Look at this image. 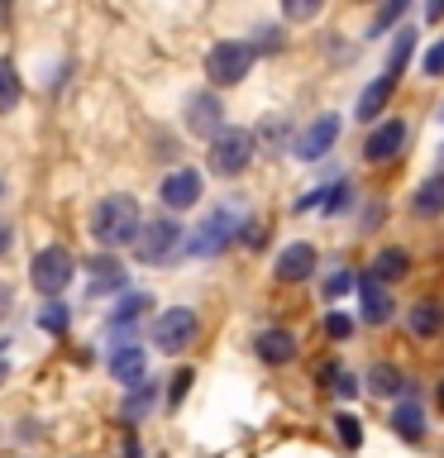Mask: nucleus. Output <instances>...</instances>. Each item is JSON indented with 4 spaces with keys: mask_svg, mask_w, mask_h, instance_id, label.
<instances>
[{
    "mask_svg": "<svg viewBox=\"0 0 444 458\" xmlns=\"http://www.w3.org/2000/svg\"><path fill=\"white\" fill-rule=\"evenodd\" d=\"M143 234V215H139V200L129 191H110L100 196L91 206V239L100 243V249H134Z\"/></svg>",
    "mask_w": 444,
    "mask_h": 458,
    "instance_id": "nucleus-1",
    "label": "nucleus"
},
{
    "mask_svg": "<svg viewBox=\"0 0 444 458\" xmlns=\"http://www.w3.org/2000/svg\"><path fill=\"white\" fill-rule=\"evenodd\" d=\"M253 57H258V48H253L249 38H220V43H210V53H206V81L210 86H239L253 72Z\"/></svg>",
    "mask_w": 444,
    "mask_h": 458,
    "instance_id": "nucleus-2",
    "label": "nucleus"
},
{
    "mask_svg": "<svg viewBox=\"0 0 444 458\" xmlns=\"http://www.w3.org/2000/svg\"><path fill=\"white\" fill-rule=\"evenodd\" d=\"M72 277H77V258H72L63 243H48V249H38L34 263H29V282H34V292L48 296V301L63 296Z\"/></svg>",
    "mask_w": 444,
    "mask_h": 458,
    "instance_id": "nucleus-3",
    "label": "nucleus"
},
{
    "mask_svg": "<svg viewBox=\"0 0 444 458\" xmlns=\"http://www.w3.org/2000/svg\"><path fill=\"white\" fill-rule=\"evenodd\" d=\"M235 239H243V220L235 210H210L206 225H196V234L186 239V253L192 258H220Z\"/></svg>",
    "mask_w": 444,
    "mask_h": 458,
    "instance_id": "nucleus-4",
    "label": "nucleus"
},
{
    "mask_svg": "<svg viewBox=\"0 0 444 458\" xmlns=\"http://www.w3.org/2000/svg\"><path fill=\"white\" fill-rule=\"evenodd\" d=\"M253 148H258V139L249 134V129H220V134L210 139V172L215 177H239L243 167L253 163Z\"/></svg>",
    "mask_w": 444,
    "mask_h": 458,
    "instance_id": "nucleus-5",
    "label": "nucleus"
},
{
    "mask_svg": "<svg viewBox=\"0 0 444 458\" xmlns=\"http://www.w3.org/2000/svg\"><path fill=\"white\" fill-rule=\"evenodd\" d=\"M196 335H201V320H196V310H186V306H167L153 320V349L158 353H186L196 344Z\"/></svg>",
    "mask_w": 444,
    "mask_h": 458,
    "instance_id": "nucleus-6",
    "label": "nucleus"
},
{
    "mask_svg": "<svg viewBox=\"0 0 444 458\" xmlns=\"http://www.w3.org/2000/svg\"><path fill=\"white\" fill-rule=\"evenodd\" d=\"M177 249H186V229L163 215V220H149V225H143V234H139V243H134V258H139V263H149V267H158V263H167Z\"/></svg>",
    "mask_w": 444,
    "mask_h": 458,
    "instance_id": "nucleus-7",
    "label": "nucleus"
},
{
    "mask_svg": "<svg viewBox=\"0 0 444 458\" xmlns=\"http://www.w3.org/2000/svg\"><path fill=\"white\" fill-rule=\"evenodd\" d=\"M186 129H192L196 139H206V134L215 139L220 129H229L220 96H215V91H192V96H186Z\"/></svg>",
    "mask_w": 444,
    "mask_h": 458,
    "instance_id": "nucleus-8",
    "label": "nucleus"
},
{
    "mask_svg": "<svg viewBox=\"0 0 444 458\" xmlns=\"http://www.w3.org/2000/svg\"><path fill=\"white\" fill-rule=\"evenodd\" d=\"M335 139H339V114H320V120H311L306 129L296 134V157L301 163H320V157L335 148Z\"/></svg>",
    "mask_w": 444,
    "mask_h": 458,
    "instance_id": "nucleus-9",
    "label": "nucleus"
},
{
    "mask_svg": "<svg viewBox=\"0 0 444 458\" xmlns=\"http://www.w3.org/2000/svg\"><path fill=\"white\" fill-rule=\"evenodd\" d=\"M158 200H163L167 210H192L201 200V172H192V167L167 172L163 186H158Z\"/></svg>",
    "mask_w": 444,
    "mask_h": 458,
    "instance_id": "nucleus-10",
    "label": "nucleus"
},
{
    "mask_svg": "<svg viewBox=\"0 0 444 458\" xmlns=\"http://www.w3.org/2000/svg\"><path fill=\"white\" fill-rule=\"evenodd\" d=\"M315 263H320V258H315V249H311L306 239H296V243H286V249L278 253L272 277H278V282H306L311 272H315Z\"/></svg>",
    "mask_w": 444,
    "mask_h": 458,
    "instance_id": "nucleus-11",
    "label": "nucleus"
},
{
    "mask_svg": "<svg viewBox=\"0 0 444 458\" xmlns=\"http://www.w3.org/2000/svg\"><path fill=\"white\" fill-rule=\"evenodd\" d=\"M401 143H406V120H387V124H378L372 134L363 139V157L368 163H392V157L401 153Z\"/></svg>",
    "mask_w": 444,
    "mask_h": 458,
    "instance_id": "nucleus-12",
    "label": "nucleus"
},
{
    "mask_svg": "<svg viewBox=\"0 0 444 458\" xmlns=\"http://www.w3.org/2000/svg\"><path fill=\"white\" fill-rule=\"evenodd\" d=\"M354 292H358V315H363V325H387V320H392V296H387L382 282H372L363 272Z\"/></svg>",
    "mask_w": 444,
    "mask_h": 458,
    "instance_id": "nucleus-13",
    "label": "nucleus"
},
{
    "mask_svg": "<svg viewBox=\"0 0 444 458\" xmlns=\"http://www.w3.org/2000/svg\"><path fill=\"white\" fill-rule=\"evenodd\" d=\"M143 368H149V353L139 349V344H115L110 353V377L120 386H143L149 377H143Z\"/></svg>",
    "mask_w": 444,
    "mask_h": 458,
    "instance_id": "nucleus-14",
    "label": "nucleus"
},
{
    "mask_svg": "<svg viewBox=\"0 0 444 458\" xmlns=\"http://www.w3.org/2000/svg\"><path fill=\"white\" fill-rule=\"evenodd\" d=\"M253 353L263 358L268 368H282V363H292L301 349H296V335H292V329H263V335L253 339Z\"/></svg>",
    "mask_w": 444,
    "mask_h": 458,
    "instance_id": "nucleus-15",
    "label": "nucleus"
},
{
    "mask_svg": "<svg viewBox=\"0 0 444 458\" xmlns=\"http://www.w3.org/2000/svg\"><path fill=\"white\" fill-rule=\"evenodd\" d=\"M392 91H397V77H382L378 81H368L363 91H358V106H354V114H358V124H372L378 114L387 110V100H392Z\"/></svg>",
    "mask_w": 444,
    "mask_h": 458,
    "instance_id": "nucleus-16",
    "label": "nucleus"
},
{
    "mask_svg": "<svg viewBox=\"0 0 444 458\" xmlns=\"http://www.w3.org/2000/svg\"><path fill=\"white\" fill-rule=\"evenodd\" d=\"M440 210H444V172H430L411 196V215L415 220H435Z\"/></svg>",
    "mask_w": 444,
    "mask_h": 458,
    "instance_id": "nucleus-17",
    "label": "nucleus"
},
{
    "mask_svg": "<svg viewBox=\"0 0 444 458\" xmlns=\"http://www.w3.org/2000/svg\"><path fill=\"white\" fill-rule=\"evenodd\" d=\"M387 425H392V435L406 439V444H421V439H425V411L415 406V401H397V406H392V420H387Z\"/></svg>",
    "mask_w": 444,
    "mask_h": 458,
    "instance_id": "nucleus-18",
    "label": "nucleus"
},
{
    "mask_svg": "<svg viewBox=\"0 0 444 458\" xmlns=\"http://www.w3.org/2000/svg\"><path fill=\"white\" fill-rule=\"evenodd\" d=\"M411 335L415 339H435V335H444V306L440 301H415L411 306Z\"/></svg>",
    "mask_w": 444,
    "mask_h": 458,
    "instance_id": "nucleus-19",
    "label": "nucleus"
},
{
    "mask_svg": "<svg viewBox=\"0 0 444 458\" xmlns=\"http://www.w3.org/2000/svg\"><path fill=\"white\" fill-rule=\"evenodd\" d=\"M406 272H411V253H406V249H382L378 258H372L368 277L387 286V282H401V277H406Z\"/></svg>",
    "mask_w": 444,
    "mask_h": 458,
    "instance_id": "nucleus-20",
    "label": "nucleus"
},
{
    "mask_svg": "<svg viewBox=\"0 0 444 458\" xmlns=\"http://www.w3.org/2000/svg\"><path fill=\"white\" fill-rule=\"evenodd\" d=\"M129 277H124V267L115 263V258H96L91 263V282H86V296H106V292H115V286H124Z\"/></svg>",
    "mask_w": 444,
    "mask_h": 458,
    "instance_id": "nucleus-21",
    "label": "nucleus"
},
{
    "mask_svg": "<svg viewBox=\"0 0 444 458\" xmlns=\"http://www.w3.org/2000/svg\"><path fill=\"white\" fill-rule=\"evenodd\" d=\"M24 100V81H20V67L14 57H0V114H10L14 106Z\"/></svg>",
    "mask_w": 444,
    "mask_h": 458,
    "instance_id": "nucleus-22",
    "label": "nucleus"
},
{
    "mask_svg": "<svg viewBox=\"0 0 444 458\" xmlns=\"http://www.w3.org/2000/svg\"><path fill=\"white\" fill-rule=\"evenodd\" d=\"M368 386H372L378 396H401V392H406V377H401L392 363H372V368H368Z\"/></svg>",
    "mask_w": 444,
    "mask_h": 458,
    "instance_id": "nucleus-23",
    "label": "nucleus"
},
{
    "mask_svg": "<svg viewBox=\"0 0 444 458\" xmlns=\"http://www.w3.org/2000/svg\"><path fill=\"white\" fill-rule=\"evenodd\" d=\"M149 306H153V296H149V292H129V296L120 301V310L110 315V329H124V325H134V320H139V315L149 310Z\"/></svg>",
    "mask_w": 444,
    "mask_h": 458,
    "instance_id": "nucleus-24",
    "label": "nucleus"
},
{
    "mask_svg": "<svg viewBox=\"0 0 444 458\" xmlns=\"http://www.w3.org/2000/svg\"><path fill=\"white\" fill-rule=\"evenodd\" d=\"M411 48H415V34H411V29H401L397 43H392V53H387V77L401 81V72H406V63H411Z\"/></svg>",
    "mask_w": 444,
    "mask_h": 458,
    "instance_id": "nucleus-25",
    "label": "nucleus"
},
{
    "mask_svg": "<svg viewBox=\"0 0 444 458\" xmlns=\"http://www.w3.org/2000/svg\"><path fill=\"white\" fill-rule=\"evenodd\" d=\"M335 429H339V444H344L349 454H358V449H363V420H358V415L339 411V415H335Z\"/></svg>",
    "mask_w": 444,
    "mask_h": 458,
    "instance_id": "nucleus-26",
    "label": "nucleus"
},
{
    "mask_svg": "<svg viewBox=\"0 0 444 458\" xmlns=\"http://www.w3.org/2000/svg\"><path fill=\"white\" fill-rule=\"evenodd\" d=\"M67 325H72V310L63 306V301H48V306L38 310V329H48V335L63 339V335H67Z\"/></svg>",
    "mask_w": 444,
    "mask_h": 458,
    "instance_id": "nucleus-27",
    "label": "nucleus"
},
{
    "mask_svg": "<svg viewBox=\"0 0 444 458\" xmlns=\"http://www.w3.org/2000/svg\"><path fill=\"white\" fill-rule=\"evenodd\" d=\"M153 396H158V386H153V382H143V386H134V396H124V406H120V415H124V425H129V420H143V411L153 406Z\"/></svg>",
    "mask_w": 444,
    "mask_h": 458,
    "instance_id": "nucleus-28",
    "label": "nucleus"
},
{
    "mask_svg": "<svg viewBox=\"0 0 444 458\" xmlns=\"http://www.w3.org/2000/svg\"><path fill=\"white\" fill-rule=\"evenodd\" d=\"M401 14H406V0H392V5H382L378 14H372V24H368V38H382L392 24H401Z\"/></svg>",
    "mask_w": 444,
    "mask_h": 458,
    "instance_id": "nucleus-29",
    "label": "nucleus"
},
{
    "mask_svg": "<svg viewBox=\"0 0 444 458\" xmlns=\"http://www.w3.org/2000/svg\"><path fill=\"white\" fill-rule=\"evenodd\" d=\"M325 377H329V392H335V396H344V401H354V396H358V377H354L349 368L329 363V368H325Z\"/></svg>",
    "mask_w": 444,
    "mask_h": 458,
    "instance_id": "nucleus-30",
    "label": "nucleus"
},
{
    "mask_svg": "<svg viewBox=\"0 0 444 458\" xmlns=\"http://www.w3.org/2000/svg\"><path fill=\"white\" fill-rule=\"evenodd\" d=\"M192 382H196V372L192 368H177L172 372V392H167V406H182L186 392H192Z\"/></svg>",
    "mask_w": 444,
    "mask_h": 458,
    "instance_id": "nucleus-31",
    "label": "nucleus"
},
{
    "mask_svg": "<svg viewBox=\"0 0 444 458\" xmlns=\"http://www.w3.org/2000/svg\"><path fill=\"white\" fill-rule=\"evenodd\" d=\"M325 335L329 339H349L354 335V320H349V315H339V310H329L325 315Z\"/></svg>",
    "mask_w": 444,
    "mask_h": 458,
    "instance_id": "nucleus-32",
    "label": "nucleus"
},
{
    "mask_svg": "<svg viewBox=\"0 0 444 458\" xmlns=\"http://www.w3.org/2000/svg\"><path fill=\"white\" fill-rule=\"evenodd\" d=\"M421 67H425V77H444V38L435 43V48H425Z\"/></svg>",
    "mask_w": 444,
    "mask_h": 458,
    "instance_id": "nucleus-33",
    "label": "nucleus"
},
{
    "mask_svg": "<svg viewBox=\"0 0 444 458\" xmlns=\"http://www.w3.org/2000/svg\"><path fill=\"white\" fill-rule=\"evenodd\" d=\"M286 14H292V20H311V14L315 10H320V5H306V0H301V5H282Z\"/></svg>",
    "mask_w": 444,
    "mask_h": 458,
    "instance_id": "nucleus-34",
    "label": "nucleus"
},
{
    "mask_svg": "<svg viewBox=\"0 0 444 458\" xmlns=\"http://www.w3.org/2000/svg\"><path fill=\"white\" fill-rule=\"evenodd\" d=\"M425 20H430V24L444 20V0H430V5H425Z\"/></svg>",
    "mask_w": 444,
    "mask_h": 458,
    "instance_id": "nucleus-35",
    "label": "nucleus"
},
{
    "mask_svg": "<svg viewBox=\"0 0 444 458\" xmlns=\"http://www.w3.org/2000/svg\"><path fill=\"white\" fill-rule=\"evenodd\" d=\"M124 458H143V449H139V439H134V435L124 439Z\"/></svg>",
    "mask_w": 444,
    "mask_h": 458,
    "instance_id": "nucleus-36",
    "label": "nucleus"
},
{
    "mask_svg": "<svg viewBox=\"0 0 444 458\" xmlns=\"http://www.w3.org/2000/svg\"><path fill=\"white\" fill-rule=\"evenodd\" d=\"M10 239H14V229H10V225H0V253L10 249Z\"/></svg>",
    "mask_w": 444,
    "mask_h": 458,
    "instance_id": "nucleus-37",
    "label": "nucleus"
},
{
    "mask_svg": "<svg viewBox=\"0 0 444 458\" xmlns=\"http://www.w3.org/2000/svg\"><path fill=\"white\" fill-rule=\"evenodd\" d=\"M435 406H440V415H444V382L435 386Z\"/></svg>",
    "mask_w": 444,
    "mask_h": 458,
    "instance_id": "nucleus-38",
    "label": "nucleus"
},
{
    "mask_svg": "<svg viewBox=\"0 0 444 458\" xmlns=\"http://www.w3.org/2000/svg\"><path fill=\"white\" fill-rule=\"evenodd\" d=\"M0 353H5V339H0Z\"/></svg>",
    "mask_w": 444,
    "mask_h": 458,
    "instance_id": "nucleus-39",
    "label": "nucleus"
},
{
    "mask_svg": "<svg viewBox=\"0 0 444 458\" xmlns=\"http://www.w3.org/2000/svg\"><path fill=\"white\" fill-rule=\"evenodd\" d=\"M0 196H5V182H0Z\"/></svg>",
    "mask_w": 444,
    "mask_h": 458,
    "instance_id": "nucleus-40",
    "label": "nucleus"
},
{
    "mask_svg": "<svg viewBox=\"0 0 444 458\" xmlns=\"http://www.w3.org/2000/svg\"><path fill=\"white\" fill-rule=\"evenodd\" d=\"M440 120H444V106H440Z\"/></svg>",
    "mask_w": 444,
    "mask_h": 458,
    "instance_id": "nucleus-41",
    "label": "nucleus"
}]
</instances>
